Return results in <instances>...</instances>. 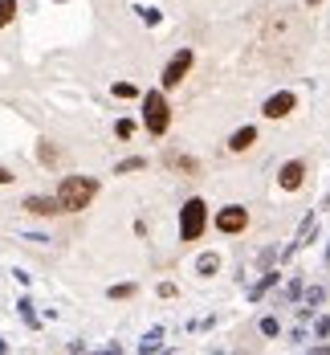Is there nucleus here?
I'll use <instances>...</instances> for the list:
<instances>
[{
    "instance_id": "nucleus-1",
    "label": "nucleus",
    "mask_w": 330,
    "mask_h": 355,
    "mask_svg": "<svg viewBox=\"0 0 330 355\" xmlns=\"http://www.w3.org/2000/svg\"><path fill=\"white\" fill-rule=\"evenodd\" d=\"M94 196H98V180L94 176H66L62 180V188H57L62 213H82Z\"/></svg>"
},
{
    "instance_id": "nucleus-2",
    "label": "nucleus",
    "mask_w": 330,
    "mask_h": 355,
    "mask_svg": "<svg viewBox=\"0 0 330 355\" xmlns=\"http://www.w3.org/2000/svg\"><path fill=\"white\" fill-rule=\"evenodd\" d=\"M143 123L151 135H163L167 123H172V107H167V94L163 90H147L143 94Z\"/></svg>"
},
{
    "instance_id": "nucleus-3",
    "label": "nucleus",
    "mask_w": 330,
    "mask_h": 355,
    "mask_svg": "<svg viewBox=\"0 0 330 355\" xmlns=\"http://www.w3.org/2000/svg\"><path fill=\"white\" fill-rule=\"evenodd\" d=\"M204 225H208V205H204L200 196L183 200V209H180V241H200Z\"/></svg>"
},
{
    "instance_id": "nucleus-4",
    "label": "nucleus",
    "mask_w": 330,
    "mask_h": 355,
    "mask_svg": "<svg viewBox=\"0 0 330 355\" xmlns=\"http://www.w3.org/2000/svg\"><path fill=\"white\" fill-rule=\"evenodd\" d=\"M192 62H196V53H192V49H180V53H172V62L163 66V78H159V82H163V90H176L183 78H187Z\"/></svg>"
},
{
    "instance_id": "nucleus-5",
    "label": "nucleus",
    "mask_w": 330,
    "mask_h": 355,
    "mask_svg": "<svg viewBox=\"0 0 330 355\" xmlns=\"http://www.w3.org/2000/svg\"><path fill=\"white\" fill-rule=\"evenodd\" d=\"M245 225H249V209H245V205H224V209L217 213L220 233H241Z\"/></svg>"
},
{
    "instance_id": "nucleus-6",
    "label": "nucleus",
    "mask_w": 330,
    "mask_h": 355,
    "mask_svg": "<svg viewBox=\"0 0 330 355\" xmlns=\"http://www.w3.org/2000/svg\"><path fill=\"white\" fill-rule=\"evenodd\" d=\"M314 229H318V216L310 213L306 220H302V225H297V237H293L290 245L282 249V261H290V257L297 253V249H306V245H310V241H314Z\"/></svg>"
},
{
    "instance_id": "nucleus-7",
    "label": "nucleus",
    "mask_w": 330,
    "mask_h": 355,
    "mask_svg": "<svg viewBox=\"0 0 330 355\" xmlns=\"http://www.w3.org/2000/svg\"><path fill=\"white\" fill-rule=\"evenodd\" d=\"M293 107H297V98H293L290 90H277V94H269V98H265L261 114H265V119H286Z\"/></svg>"
},
{
    "instance_id": "nucleus-8",
    "label": "nucleus",
    "mask_w": 330,
    "mask_h": 355,
    "mask_svg": "<svg viewBox=\"0 0 330 355\" xmlns=\"http://www.w3.org/2000/svg\"><path fill=\"white\" fill-rule=\"evenodd\" d=\"M302 180H306V164H302V159H290V164L277 172V184H282L286 192H297V188H302Z\"/></svg>"
},
{
    "instance_id": "nucleus-9",
    "label": "nucleus",
    "mask_w": 330,
    "mask_h": 355,
    "mask_svg": "<svg viewBox=\"0 0 330 355\" xmlns=\"http://www.w3.org/2000/svg\"><path fill=\"white\" fill-rule=\"evenodd\" d=\"M25 209L33 216H53V213H62V200H57V196H29Z\"/></svg>"
},
{
    "instance_id": "nucleus-10",
    "label": "nucleus",
    "mask_w": 330,
    "mask_h": 355,
    "mask_svg": "<svg viewBox=\"0 0 330 355\" xmlns=\"http://www.w3.org/2000/svg\"><path fill=\"white\" fill-rule=\"evenodd\" d=\"M257 143V127H241V131H232V139H228V151H249Z\"/></svg>"
},
{
    "instance_id": "nucleus-11",
    "label": "nucleus",
    "mask_w": 330,
    "mask_h": 355,
    "mask_svg": "<svg viewBox=\"0 0 330 355\" xmlns=\"http://www.w3.org/2000/svg\"><path fill=\"white\" fill-rule=\"evenodd\" d=\"M277 278H282L277 270H265V278H261V282H257L253 290H249V302H261V298H265V294H269V290L277 286Z\"/></svg>"
},
{
    "instance_id": "nucleus-12",
    "label": "nucleus",
    "mask_w": 330,
    "mask_h": 355,
    "mask_svg": "<svg viewBox=\"0 0 330 355\" xmlns=\"http://www.w3.org/2000/svg\"><path fill=\"white\" fill-rule=\"evenodd\" d=\"M322 302H327V290H322V286H310V290H306V306H302V319H306L314 306H322Z\"/></svg>"
},
{
    "instance_id": "nucleus-13",
    "label": "nucleus",
    "mask_w": 330,
    "mask_h": 355,
    "mask_svg": "<svg viewBox=\"0 0 330 355\" xmlns=\"http://www.w3.org/2000/svg\"><path fill=\"white\" fill-rule=\"evenodd\" d=\"M147 159L143 155H131V159H122V164H114V176H127V172H143Z\"/></svg>"
},
{
    "instance_id": "nucleus-14",
    "label": "nucleus",
    "mask_w": 330,
    "mask_h": 355,
    "mask_svg": "<svg viewBox=\"0 0 330 355\" xmlns=\"http://www.w3.org/2000/svg\"><path fill=\"white\" fill-rule=\"evenodd\" d=\"M196 270H200V274H217L220 257H217V253H200V257H196Z\"/></svg>"
},
{
    "instance_id": "nucleus-15",
    "label": "nucleus",
    "mask_w": 330,
    "mask_h": 355,
    "mask_svg": "<svg viewBox=\"0 0 330 355\" xmlns=\"http://www.w3.org/2000/svg\"><path fill=\"white\" fill-rule=\"evenodd\" d=\"M17 311H21V319L29 322L33 331H37V327H41V319H37V315H33V298H21V302H17Z\"/></svg>"
},
{
    "instance_id": "nucleus-16",
    "label": "nucleus",
    "mask_w": 330,
    "mask_h": 355,
    "mask_svg": "<svg viewBox=\"0 0 330 355\" xmlns=\"http://www.w3.org/2000/svg\"><path fill=\"white\" fill-rule=\"evenodd\" d=\"M159 339H163V331L159 327H151L143 335V343H139V352H159Z\"/></svg>"
},
{
    "instance_id": "nucleus-17",
    "label": "nucleus",
    "mask_w": 330,
    "mask_h": 355,
    "mask_svg": "<svg viewBox=\"0 0 330 355\" xmlns=\"http://www.w3.org/2000/svg\"><path fill=\"white\" fill-rule=\"evenodd\" d=\"M12 17H17V0H0V29L12 25Z\"/></svg>"
},
{
    "instance_id": "nucleus-18",
    "label": "nucleus",
    "mask_w": 330,
    "mask_h": 355,
    "mask_svg": "<svg viewBox=\"0 0 330 355\" xmlns=\"http://www.w3.org/2000/svg\"><path fill=\"white\" fill-rule=\"evenodd\" d=\"M135 12H139V21H147V25H159V8H147V4H139Z\"/></svg>"
},
{
    "instance_id": "nucleus-19",
    "label": "nucleus",
    "mask_w": 330,
    "mask_h": 355,
    "mask_svg": "<svg viewBox=\"0 0 330 355\" xmlns=\"http://www.w3.org/2000/svg\"><path fill=\"white\" fill-rule=\"evenodd\" d=\"M107 294H110V298H131V294H135V282H122V286H110Z\"/></svg>"
},
{
    "instance_id": "nucleus-20",
    "label": "nucleus",
    "mask_w": 330,
    "mask_h": 355,
    "mask_svg": "<svg viewBox=\"0 0 330 355\" xmlns=\"http://www.w3.org/2000/svg\"><path fill=\"white\" fill-rule=\"evenodd\" d=\"M277 331H282V322L273 319V315H265V319H261V335H277Z\"/></svg>"
},
{
    "instance_id": "nucleus-21",
    "label": "nucleus",
    "mask_w": 330,
    "mask_h": 355,
    "mask_svg": "<svg viewBox=\"0 0 330 355\" xmlns=\"http://www.w3.org/2000/svg\"><path fill=\"white\" fill-rule=\"evenodd\" d=\"M114 135H118V139H131V135H135V123H131V119H122V123L114 127Z\"/></svg>"
},
{
    "instance_id": "nucleus-22",
    "label": "nucleus",
    "mask_w": 330,
    "mask_h": 355,
    "mask_svg": "<svg viewBox=\"0 0 330 355\" xmlns=\"http://www.w3.org/2000/svg\"><path fill=\"white\" fill-rule=\"evenodd\" d=\"M114 94H118V98H135V86H131V82H118Z\"/></svg>"
},
{
    "instance_id": "nucleus-23",
    "label": "nucleus",
    "mask_w": 330,
    "mask_h": 355,
    "mask_svg": "<svg viewBox=\"0 0 330 355\" xmlns=\"http://www.w3.org/2000/svg\"><path fill=\"white\" fill-rule=\"evenodd\" d=\"M314 335H318V339H327V335H330V319H327V315L314 322Z\"/></svg>"
},
{
    "instance_id": "nucleus-24",
    "label": "nucleus",
    "mask_w": 330,
    "mask_h": 355,
    "mask_svg": "<svg viewBox=\"0 0 330 355\" xmlns=\"http://www.w3.org/2000/svg\"><path fill=\"white\" fill-rule=\"evenodd\" d=\"M297 294H302V282H297V278H293V282L286 286V294H282V298H286V302H293V298H297Z\"/></svg>"
},
{
    "instance_id": "nucleus-25",
    "label": "nucleus",
    "mask_w": 330,
    "mask_h": 355,
    "mask_svg": "<svg viewBox=\"0 0 330 355\" xmlns=\"http://www.w3.org/2000/svg\"><path fill=\"white\" fill-rule=\"evenodd\" d=\"M159 298H176V282H159Z\"/></svg>"
},
{
    "instance_id": "nucleus-26",
    "label": "nucleus",
    "mask_w": 330,
    "mask_h": 355,
    "mask_svg": "<svg viewBox=\"0 0 330 355\" xmlns=\"http://www.w3.org/2000/svg\"><path fill=\"white\" fill-rule=\"evenodd\" d=\"M0 184H12V176H8V172H4V168H0Z\"/></svg>"
},
{
    "instance_id": "nucleus-27",
    "label": "nucleus",
    "mask_w": 330,
    "mask_h": 355,
    "mask_svg": "<svg viewBox=\"0 0 330 355\" xmlns=\"http://www.w3.org/2000/svg\"><path fill=\"white\" fill-rule=\"evenodd\" d=\"M0 352H8V343H4V339H0Z\"/></svg>"
},
{
    "instance_id": "nucleus-28",
    "label": "nucleus",
    "mask_w": 330,
    "mask_h": 355,
    "mask_svg": "<svg viewBox=\"0 0 330 355\" xmlns=\"http://www.w3.org/2000/svg\"><path fill=\"white\" fill-rule=\"evenodd\" d=\"M327 261H330V245H327Z\"/></svg>"
},
{
    "instance_id": "nucleus-29",
    "label": "nucleus",
    "mask_w": 330,
    "mask_h": 355,
    "mask_svg": "<svg viewBox=\"0 0 330 355\" xmlns=\"http://www.w3.org/2000/svg\"><path fill=\"white\" fill-rule=\"evenodd\" d=\"M57 4H62V0H57Z\"/></svg>"
}]
</instances>
